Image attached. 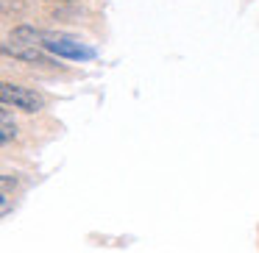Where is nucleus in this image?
<instances>
[{
    "mask_svg": "<svg viewBox=\"0 0 259 253\" xmlns=\"http://www.w3.org/2000/svg\"><path fill=\"white\" fill-rule=\"evenodd\" d=\"M0 128H3V134H0L3 145H6V142H12V136L17 134V128H14V123H12V114H9V109H3V114H0Z\"/></svg>",
    "mask_w": 259,
    "mask_h": 253,
    "instance_id": "nucleus-4",
    "label": "nucleus"
},
{
    "mask_svg": "<svg viewBox=\"0 0 259 253\" xmlns=\"http://www.w3.org/2000/svg\"><path fill=\"white\" fill-rule=\"evenodd\" d=\"M45 50L59 59H73V62H90L95 56L92 47H87L81 39L67 34H45Z\"/></svg>",
    "mask_w": 259,
    "mask_h": 253,
    "instance_id": "nucleus-1",
    "label": "nucleus"
},
{
    "mask_svg": "<svg viewBox=\"0 0 259 253\" xmlns=\"http://www.w3.org/2000/svg\"><path fill=\"white\" fill-rule=\"evenodd\" d=\"M0 100H3V106H14L20 109V112H39L42 109V97L36 95L34 89H28V86H20V84H3L0 86Z\"/></svg>",
    "mask_w": 259,
    "mask_h": 253,
    "instance_id": "nucleus-2",
    "label": "nucleus"
},
{
    "mask_svg": "<svg viewBox=\"0 0 259 253\" xmlns=\"http://www.w3.org/2000/svg\"><path fill=\"white\" fill-rule=\"evenodd\" d=\"M3 53L6 56H14V59H20V62H45V47H34V45H20V42H12V39H6L3 42Z\"/></svg>",
    "mask_w": 259,
    "mask_h": 253,
    "instance_id": "nucleus-3",
    "label": "nucleus"
}]
</instances>
